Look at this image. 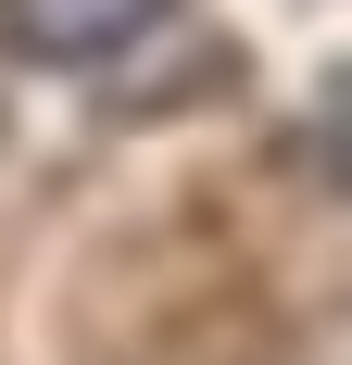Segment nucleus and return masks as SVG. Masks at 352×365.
<instances>
[{
    "mask_svg": "<svg viewBox=\"0 0 352 365\" xmlns=\"http://www.w3.org/2000/svg\"><path fill=\"white\" fill-rule=\"evenodd\" d=\"M176 0H0V38L26 63H113L126 38H151Z\"/></svg>",
    "mask_w": 352,
    "mask_h": 365,
    "instance_id": "obj_1",
    "label": "nucleus"
},
{
    "mask_svg": "<svg viewBox=\"0 0 352 365\" xmlns=\"http://www.w3.org/2000/svg\"><path fill=\"white\" fill-rule=\"evenodd\" d=\"M327 164L352 177V63H340V88H327Z\"/></svg>",
    "mask_w": 352,
    "mask_h": 365,
    "instance_id": "obj_2",
    "label": "nucleus"
}]
</instances>
